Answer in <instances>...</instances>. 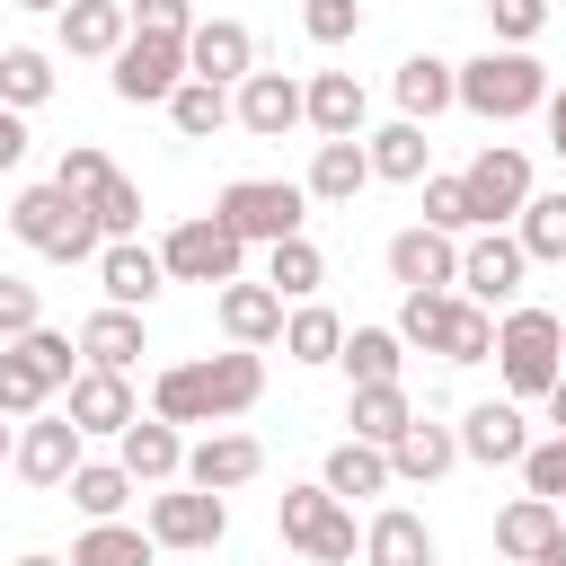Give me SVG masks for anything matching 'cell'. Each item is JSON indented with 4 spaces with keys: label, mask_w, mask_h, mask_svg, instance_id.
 Masks as SVG:
<instances>
[{
    "label": "cell",
    "mask_w": 566,
    "mask_h": 566,
    "mask_svg": "<svg viewBox=\"0 0 566 566\" xmlns=\"http://www.w3.org/2000/svg\"><path fill=\"white\" fill-rule=\"evenodd\" d=\"M256 389H265L256 345H230V354H203V363H168L159 389H150V416H168V424H221V416H248Z\"/></svg>",
    "instance_id": "6da1fadb"
},
{
    "label": "cell",
    "mask_w": 566,
    "mask_h": 566,
    "mask_svg": "<svg viewBox=\"0 0 566 566\" xmlns=\"http://www.w3.org/2000/svg\"><path fill=\"white\" fill-rule=\"evenodd\" d=\"M451 106H469V115H486V124L539 115V106H548V62L522 53V44H486L478 62H451Z\"/></svg>",
    "instance_id": "7a4b0ae2"
},
{
    "label": "cell",
    "mask_w": 566,
    "mask_h": 566,
    "mask_svg": "<svg viewBox=\"0 0 566 566\" xmlns=\"http://www.w3.org/2000/svg\"><path fill=\"white\" fill-rule=\"evenodd\" d=\"M53 186H62V195H80V203H88V221H97L106 239H133V230H142V186H133L97 142H71V150H62V168H53Z\"/></svg>",
    "instance_id": "3957f363"
},
{
    "label": "cell",
    "mask_w": 566,
    "mask_h": 566,
    "mask_svg": "<svg viewBox=\"0 0 566 566\" xmlns=\"http://www.w3.org/2000/svg\"><path fill=\"white\" fill-rule=\"evenodd\" d=\"M9 230L35 248V256H53V265H80V256H97V221H88V203L80 195H62V186H27L18 203H9Z\"/></svg>",
    "instance_id": "277c9868"
},
{
    "label": "cell",
    "mask_w": 566,
    "mask_h": 566,
    "mask_svg": "<svg viewBox=\"0 0 566 566\" xmlns=\"http://www.w3.org/2000/svg\"><path fill=\"white\" fill-rule=\"evenodd\" d=\"M486 363L504 371L513 398H548V380L566 371V327H557L548 310H513V318L495 327V354H486Z\"/></svg>",
    "instance_id": "5b68a950"
},
{
    "label": "cell",
    "mask_w": 566,
    "mask_h": 566,
    "mask_svg": "<svg viewBox=\"0 0 566 566\" xmlns=\"http://www.w3.org/2000/svg\"><path fill=\"white\" fill-rule=\"evenodd\" d=\"M274 522H283V539H292L301 557L354 566V513H345V495H327V486H283V495H274Z\"/></svg>",
    "instance_id": "8992f818"
},
{
    "label": "cell",
    "mask_w": 566,
    "mask_h": 566,
    "mask_svg": "<svg viewBox=\"0 0 566 566\" xmlns=\"http://www.w3.org/2000/svg\"><path fill=\"white\" fill-rule=\"evenodd\" d=\"M239 239H292L301 221H310V186H292V177H239V186H221V203H212Z\"/></svg>",
    "instance_id": "52a82bcc"
},
{
    "label": "cell",
    "mask_w": 566,
    "mask_h": 566,
    "mask_svg": "<svg viewBox=\"0 0 566 566\" xmlns=\"http://www.w3.org/2000/svg\"><path fill=\"white\" fill-rule=\"evenodd\" d=\"M159 265H168V283H239V265H248V239H239L221 212H203V221H177V230H168Z\"/></svg>",
    "instance_id": "ba28073f"
},
{
    "label": "cell",
    "mask_w": 566,
    "mask_h": 566,
    "mask_svg": "<svg viewBox=\"0 0 566 566\" xmlns=\"http://www.w3.org/2000/svg\"><path fill=\"white\" fill-rule=\"evenodd\" d=\"M186 80V35H124L115 44V97L124 106H168V88Z\"/></svg>",
    "instance_id": "9c48e42d"
},
{
    "label": "cell",
    "mask_w": 566,
    "mask_h": 566,
    "mask_svg": "<svg viewBox=\"0 0 566 566\" xmlns=\"http://www.w3.org/2000/svg\"><path fill=\"white\" fill-rule=\"evenodd\" d=\"M460 186H469V212H478V230H495V221H513V212L531 203V159H522L513 142H486V150L460 168Z\"/></svg>",
    "instance_id": "30bf717a"
},
{
    "label": "cell",
    "mask_w": 566,
    "mask_h": 566,
    "mask_svg": "<svg viewBox=\"0 0 566 566\" xmlns=\"http://www.w3.org/2000/svg\"><path fill=\"white\" fill-rule=\"evenodd\" d=\"M221 531H230V504H221L212 486H168V495H150V539H159V548H221Z\"/></svg>",
    "instance_id": "8fae6325"
},
{
    "label": "cell",
    "mask_w": 566,
    "mask_h": 566,
    "mask_svg": "<svg viewBox=\"0 0 566 566\" xmlns=\"http://www.w3.org/2000/svg\"><path fill=\"white\" fill-rule=\"evenodd\" d=\"M256 71V35L239 27V18H203V27H186V80H221V88H239Z\"/></svg>",
    "instance_id": "7c38bea8"
},
{
    "label": "cell",
    "mask_w": 566,
    "mask_h": 566,
    "mask_svg": "<svg viewBox=\"0 0 566 566\" xmlns=\"http://www.w3.org/2000/svg\"><path fill=\"white\" fill-rule=\"evenodd\" d=\"M389 283H407V292H451V283H460V248H451V230H433V221L398 230V239H389Z\"/></svg>",
    "instance_id": "4fadbf2b"
},
{
    "label": "cell",
    "mask_w": 566,
    "mask_h": 566,
    "mask_svg": "<svg viewBox=\"0 0 566 566\" xmlns=\"http://www.w3.org/2000/svg\"><path fill=\"white\" fill-rule=\"evenodd\" d=\"M522 239H504V230H486V239H469L460 248V292L478 301V310H495V301H513L522 292Z\"/></svg>",
    "instance_id": "5bb4252c"
},
{
    "label": "cell",
    "mask_w": 566,
    "mask_h": 566,
    "mask_svg": "<svg viewBox=\"0 0 566 566\" xmlns=\"http://www.w3.org/2000/svg\"><path fill=\"white\" fill-rule=\"evenodd\" d=\"M9 460H18V478H27V486H62V478L80 469V424H71V416H27Z\"/></svg>",
    "instance_id": "9a60e30c"
},
{
    "label": "cell",
    "mask_w": 566,
    "mask_h": 566,
    "mask_svg": "<svg viewBox=\"0 0 566 566\" xmlns=\"http://www.w3.org/2000/svg\"><path fill=\"white\" fill-rule=\"evenodd\" d=\"M230 115H239L256 142H283V133L301 124V80H292V71H248L239 97H230Z\"/></svg>",
    "instance_id": "2e32d148"
},
{
    "label": "cell",
    "mask_w": 566,
    "mask_h": 566,
    "mask_svg": "<svg viewBox=\"0 0 566 566\" xmlns=\"http://www.w3.org/2000/svg\"><path fill=\"white\" fill-rule=\"evenodd\" d=\"M159 283H168V265H159L142 239H106V248H97V292H106L115 310H150Z\"/></svg>",
    "instance_id": "e0dca14e"
},
{
    "label": "cell",
    "mask_w": 566,
    "mask_h": 566,
    "mask_svg": "<svg viewBox=\"0 0 566 566\" xmlns=\"http://www.w3.org/2000/svg\"><path fill=\"white\" fill-rule=\"evenodd\" d=\"M522 451H531V424H522V407H513V398H486V407H469V416H460V460L513 469Z\"/></svg>",
    "instance_id": "ac0fdd59"
},
{
    "label": "cell",
    "mask_w": 566,
    "mask_h": 566,
    "mask_svg": "<svg viewBox=\"0 0 566 566\" xmlns=\"http://www.w3.org/2000/svg\"><path fill=\"white\" fill-rule=\"evenodd\" d=\"M115 460H124V478H133V486H168V478L186 469V442H177V424H168V416H133V424L115 433Z\"/></svg>",
    "instance_id": "d6986e66"
},
{
    "label": "cell",
    "mask_w": 566,
    "mask_h": 566,
    "mask_svg": "<svg viewBox=\"0 0 566 566\" xmlns=\"http://www.w3.org/2000/svg\"><path fill=\"white\" fill-rule=\"evenodd\" d=\"M256 469H265V442H256V433H203V442L186 451V469H177V478H186V486L230 495V486H248Z\"/></svg>",
    "instance_id": "ffe728a7"
},
{
    "label": "cell",
    "mask_w": 566,
    "mask_h": 566,
    "mask_svg": "<svg viewBox=\"0 0 566 566\" xmlns=\"http://www.w3.org/2000/svg\"><path fill=\"white\" fill-rule=\"evenodd\" d=\"M363 115H371V97H363V80H354V71H318V80L301 88V124H318V142L363 133Z\"/></svg>",
    "instance_id": "44dd1931"
},
{
    "label": "cell",
    "mask_w": 566,
    "mask_h": 566,
    "mask_svg": "<svg viewBox=\"0 0 566 566\" xmlns=\"http://www.w3.org/2000/svg\"><path fill=\"white\" fill-rule=\"evenodd\" d=\"M133 416H142V407H133V380H124V371H97V363L71 371V424H80V433H124Z\"/></svg>",
    "instance_id": "7402d4cb"
},
{
    "label": "cell",
    "mask_w": 566,
    "mask_h": 566,
    "mask_svg": "<svg viewBox=\"0 0 566 566\" xmlns=\"http://www.w3.org/2000/svg\"><path fill=\"white\" fill-rule=\"evenodd\" d=\"M124 35H133V9H124V0H62V53H80V62H115Z\"/></svg>",
    "instance_id": "603a6c76"
},
{
    "label": "cell",
    "mask_w": 566,
    "mask_h": 566,
    "mask_svg": "<svg viewBox=\"0 0 566 566\" xmlns=\"http://www.w3.org/2000/svg\"><path fill=\"white\" fill-rule=\"evenodd\" d=\"M221 336L230 345H274L283 336V292L274 283H248V274L221 283Z\"/></svg>",
    "instance_id": "cb8c5ba5"
},
{
    "label": "cell",
    "mask_w": 566,
    "mask_h": 566,
    "mask_svg": "<svg viewBox=\"0 0 566 566\" xmlns=\"http://www.w3.org/2000/svg\"><path fill=\"white\" fill-rule=\"evenodd\" d=\"M451 460H460V433L451 424H424V416H407L398 442H389V478H407V486H433Z\"/></svg>",
    "instance_id": "d4e9b609"
},
{
    "label": "cell",
    "mask_w": 566,
    "mask_h": 566,
    "mask_svg": "<svg viewBox=\"0 0 566 566\" xmlns=\"http://www.w3.org/2000/svg\"><path fill=\"white\" fill-rule=\"evenodd\" d=\"M71 345H80L97 371H133V363H142V310H115V301H106L97 318H80Z\"/></svg>",
    "instance_id": "484cf974"
},
{
    "label": "cell",
    "mask_w": 566,
    "mask_h": 566,
    "mask_svg": "<svg viewBox=\"0 0 566 566\" xmlns=\"http://www.w3.org/2000/svg\"><path fill=\"white\" fill-rule=\"evenodd\" d=\"M363 566H433V531H424L407 504H389V513H371V531H363Z\"/></svg>",
    "instance_id": "4316f807"
},
{
    "label": "cell",
    "mask_w": 566,
    "mask_h": 566,
    "mask_svg": "<svg viewBox=\"0 0 566 566\" xmlns=\"http://www.w3.org/2000/svg\"><path fill=\"white\" fill-rule=\"evenodd\" d=\"M363 150H371V177H389V186H424V168H433V142H424V124H407V115L380 124Z\"/></svg>",
    "instance_id": "83f0119b"
},
{
    "label": "cell",
    "mask_w": 566,
    "mask_h": 566,
    "mask_svg": "<svg viewBox=\"0 0 566 566\" xmlns=\"http://www.w3.org/2000/svg\"><path fill=\"white\" fill-rule=\"evenodd\" d=\"M363 186H371V150H363V133L318 142V159H310V195H318V203H354Z\"/></svg>",
    "instance_id": "f1b7e54d"
},
{
    "label": "cell",
    "mask_w": 566,
    "mask_h": 566,
    "mask_svg": "<svg viewBox=\"0 0 566 566\" xmlns=\"http://www.w3.org/2000/svg\"><path fill=\"white\" fill-rule=\"evenodd\" d=\"M442 106H451V62L442 53H407L398 62V115L407 124H433Z\"/></svg>",
    "instance_id": "f546056e"
},
{
    "label": "cell",
    "mask_w": 566,
    "mask_h": 566,
    "mask_svg": "<svg viewBox=\"0 0 566 566\" xmlns=\"http://www.w3.org/2000/svg\"><path fill=\"white\" fill-rule=\"evenodd\" d=\"M336 363L354 371V389H380V380H398V363H407V336H398V327H354V336L336 345Z\"/></svg>",
    "instance_id": "4dcf8cb0"
},
{
    "label": "cell",
    "mask_w": 566,
    "mask_h": 566,
    "mask_svg": "<svg viewBox=\"0 0 566 566\" xmlns=\"http://www.w3.org/2000/svg\"><path fill=\"white\" fill-rule=\"evenodd\" d=\"M318 486L345 495V504H354V495H380V486H389V451H380V442H336L327 469H318Z\"/></svg>",
    "instance_id": "1f68e13d"
},
{
    "label": "cell",
    "mask_w": 566,
    "mask_h": 566,
    "mask_svg": "<svg viewBox=\"0 0 566 566\" xmlns=\"http://www.w3.org/2000/svg\"><path fill=\"white\" fill-rule=\"evenodd\" d=\"M548 531H557V504H548V495H522V504H504V513H495V557L531 566V557L548 548Z\"/></svg>",
    "instance_id": "d6a6232c"
},
{
    "label": "cell",
    "mask_w": 566,
    "mask_h": 566,
    "mask_svg": "<svg viewBox=\"0 0 566 566\" xmlns=\"http://www.w3.org/2000/svg\"><path fill=\"white\" fill-rule=\"evenodd\" d=\"M62 486H71V504H80L88 522H115V513L133 504V478H124V460H80Z\"/></svg>",
    "instance_id": "836d02e7"
},
{
    "label": "cell",
    "mask_w": 566,
    "mask_h": 566,
    "mask_svg": "<svg viewBox=\"0 0 566 566\" xmlns=\"http://www.w3.org/2000/svg\"><path fill=\"white\" fill-rule=\"evenodd\" d=\"M150 557H159V539L133 531V522H88L80 548H71V566H150Z\"/></svg>",
    "instance_id": "e575fe53"
},
{
    "label": "cell",
    "mask_w": 566,
    "mask_h": 566,
    "mask_svg": "<svg viewBox=\"0 0 566 566\" xmlns=\"http://www.w3.org/2000/svg\"><path fill=\"white\" fill-rule=\"evenodd\" d=\"M168 124H177L186 142L221 133V124H230V88H221V80H177V88H168Z\"/></svg>",
    "instance_id": "d590c367"
},
{
    "label": "cell",
    "mask_w": 566,
    "mask_h": 566,
    "mask_svg": "<svg viewBox=\"0 0 566 566\" xmlns=\"http://www.w3.org/2000/svg\"><path fill=\"white\" fill-rule=\"evenodd\" d=\"M265 283H274L283 301H310V292L327 283V256H318V248L292 230V239H274V248H265Z\"/></svg>",
    "instance_id": "8d00e7d4"
},
{
    "label": "cell",
    "mask_w": 566,
    "mask_h": 566,
    "mask_svg": "<svg viewBox=\"0 0 566 566\" xmlns=\"http://www.w3.org/2000/svg\"><path fill=\"white\" fill-rule=\"evenodd\" d=\"M416 407H407V389L398 380H380V389H354V407H345V424H354V442H398V424H407Z\"/></svg>",
    "instance_id": "74e56055"
},
{
    "label": "cell",
    "mask_w": 566,
    "mask_h": 566,
    "mask_svg": "<svg viewBox=\"0 0 566 566\" xmlns=\"http://www.w3.org/2000/svg\"><path fill=\"white\" fill-rule=\"evenodd\" d=\"M513 221H522L513 239H522V256H531V265H566V195H531Z\"/></svg>",
    "instance_id": "f35d334b"
},
{
    "label": "cell",
    "mask_w": 566,
    "mask_h": 566,
    "mask_svg": "<svg viewBox=\"0 0 566 566\" xmlns=\"http://www.w3.org/2000/svg\"><path fill=\"white\" fill-rule=\"evenodd\" d=\"M336 345H345V318H336V310L310 301V310L283 318V354H292V363H336Z\"/></svg>",
    "instance_id": "ab89813d"
},
{
    "label": "cell",
    "mask_w": 566,
    "mask_h": 566,
    "mask_svg": "<svg viewBox=\"0 0 566 566\" xmlns=\"http://www.w3.org/2000/svg\"><path fill=\"white\" fill-rule=\"evenodd\" d=\"M44 97H53V62H44L35 44H9V53H0V106L27 115V106H44Z\"/></svg>",
    "instance_id": "60d3db41"
},
{
    "label": "cell",
    "mask_w": 566,
    "mask_h": 566,
    "mask_svg": "<svg viewBox=\"0 0 566 566\" xmlns=\"http://www.w3.org/2000/svg\"><path fill=\"white\" fill-rule=\"evenodd\" d=\"M44 398H53V380L35 371V354L0 345V416H44Z\"/></svg>",
    "instance_id": "b9f144b4"
},
{
    "label": "cell",
    "mask_w": 566,
    "mask_h": 566,
    "mask_svg": "<svg viewBox=\"0 0 566 566\" xmlns=\"http://www.w3.org/2000/svg\"><path fill=\"white\" fill-rule=\"evenodd\" d=\"M433 354H442V363H486V354H495V318L460 292V310H451V327H442V345H433Z\"/></svg>",
    "instance_id": "7bdbcfd3"
},
{
    "label": "cell",
    "mask_w": 566,
    "mask_h": 566,
    "mask_svg": "<svg viewBox=\"0 0 566 566\" xmlns=\"http://www.w3.org/2000/svg\"><path fill=\"white\" fill-rule=\"evenodd\" d=\"M451 310H460V292H407V310H398V336L407 345H442V327H451Z\"/></svg>",
    "instance_id": "ee69618b"
},
{
    "label": "cell",
    "mask_w": 566,
    "mask_h": 566,
    "mask_svg": "<svg viewBox=\"0 0 566 566\" xmlns=\"http://www.w3.org/2000/svg\"><path fill=\"white\" fill-rule=\"evenodd\" d=\"M513 469H522V486H531V495H548V504H557V495H566V433L531 442V451H522Z\"/></svg>",
    "instance_id": "f6af8a7d"
},
{
    "label": "cell",
    "mask_w": 566,
    "mask_h": 566,
    "mask_svg": "<svg viewBox=\"0 0 566 566\" xmlns=\"http://www.w3.org/2000/svg\"><path fill=\"white\" fill-rule=\"evenodd\" d=\"M424 221H433V230H451V239H460V230H478L469 186H460V177H424Z\"/></svg>",
    "instance_id": "bcb514c9"
},
{
    "label": "cell",
    "mask_w": 566,
    "mask_h": 566,
    "mask_svg": "<svg viewBox=\"0 0 566 566\" xmlns=\"http://www.w3.org/2000/svg\"><path fill=\"white\" fill-rule=\"evenodd\" d=\"M9 345H27V354H35V371H44L53 389H71L80 354H71V336H62V327H27V336H9Z\"/></svg>",
    "instance_id": "7dc6e473"
},
{
    "label": "cell",
    "mask_w": 566,
    "mask_h": 566,
    "mask_svg": "<svg viewBox=\"0 0 566 566\" xmlns=\"http://www.w3.org/2000/svg\"><path fill=\"white\" fill-rule=\"evenodd\" d=\"M301 27H310V44H345V35H363V0H310Z\"/></svg>",
    "instance_id": "c3c4849f"
},
{
    "label": "cell",
    "mask_w": 566,
    "mask_h": 566,
    "mask_svg": "<svg viewBox=\"0 0 566 566\" xmlns=\"http://www.w3.org/2000/svg\"><path fill=\"white\" fill-rule=\"evenodd\" d=\"M486 18H495V44H531L548 27V0H486Z\"/></svg>",
    "instance_id": "681fc988"
},
{
    "label": "cell",
    "mask_w": 566,
    "mask_h": 566,
    "mask_svg": "<svg viewBox=\"0 0 566 566\" xmlns=\"http://www.w3.org/2000/svg\"><path fill=\"white\" fill-rule=\"evenodd\" d=\"M27 327H44V301H35V283L0 274V336H27Z\"/></svg>",
    "instance_id": "f907efd6"
},
{
    "label": "cell",
    "mask_w": 566,
    "mask_h": 566,
    "mask_svg": "<svg viewBox=\"0 0 566 566\" xmlns=\"http://www.w3.org/2000/svg\"><path fill=\"white\" fill-rule=\"evenodd\" d=\"M124 9H133L142 35H186L195 27V0H124Z\"/></svg>",
    "instance_id": "816d5d0a"
},
{
    "label": "cell",
    "mask_w": 566,
    "mask_h": 566,
    "mask_svg": "<svg viewBox=\"0 0 566 566\" xmlns=\"http://www.w3.org/2000/svg\"><path fill=\"white\" fill-rule=\"evenodd\" d=\"M27 159V124H18V106H0V168H18Z\"/></svg>",
    "instance_id": "f5cc1de1"
},
{
    "label": "cell",
    "mask_w": 566,
    "mask_h": 566,
    "mask_svg": "<svg viewBox=\"0 0 566 566\" xmlns=\"http://www.w3.org/2000/svg\"><path fill=\"white\" fill-rule=\"evenodd\" d=\"M548 150L566 159V88H548Z\"/></svg>",
    "instance_id": "db71d44e"
},
{
    "label": "cell",
    "mask_w": 566,
    "mask_h": 566,
    "mask_svg": "<svg viewBox=\"0 0 566 566\" xmlns=\"http://www.w3.org/2000/svg\"><path fill=\"white\" fill-rule=\"evenodd\" d=\"M548 424H557V433H566V371H557V380H548Z\"/></svg>",
    "instance_id": "11a10c76"
},
{
    "label": "cell",
    "mask_w": 566,
    "mask_h": 566,
    "mask_svg": "<svg viewBox=\"0 0 566 566\" xmlns=\"http://www.w3.org/2000/svg\"><path fill=\"white\" fill-rule=\"evenodd\" d=\"M531 566H566V522H557V531H548V548H539V557H531Z\"/></svg>",
    "instance_id": "9f6ffc18"
},
{
    "label": "cell",
    "mask_w": 566,
    "mask_h": 566,
    "mask_svg": "<svg viewBox=\"0 0 566 566\" xmlns=\"http://www.w3.org/2000/svg\"><path fill=\"white\" fill-rule=\"evenodd\" d=\"M9 451H18V433H9V424H0V460H9Z\"/></svg>",
    "instance_id": "6f0895ef"
},
{
    "label": "cell",
    "mask_w": 566,
    "mask_h": 566,
    "mask_svg": "<svg viewBox=\"0 0 566 566\" xmlns=\"http://www.w3.org/2000/svg\"><path fill=\"white\" fill-rule=\"evenodd\" d=\"M18 9H62V0H18Z\"/></svg>",
    "instance_id": "680465c9"
},
{
    "label": "cell",
    "mask_w": 566,
    "mask_h": 566,
    "mask_svg": "<svg viewBox=\"0 0 566 566\" xmlns=\"http://www.w3.org/2000/svg\"><path fill=\"white\" fill-rule=\"evenodd\" d=\"M18 566H62V557H18Z\"/></svg>",
    "instance_id": "91938a15"
}]
</instances>
